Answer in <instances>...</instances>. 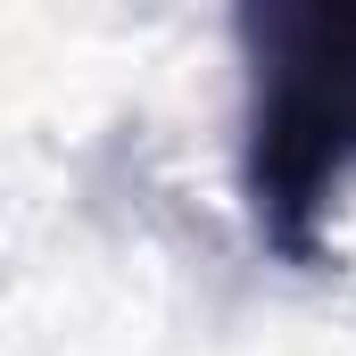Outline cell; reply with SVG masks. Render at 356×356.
<instances>
[{"mask_svg":"<svg viewBox=\"0 0 356 356\" xmlns=\"http://www.w3.org/2000/svg\"><path fill=\"white\" fill-rule=\"evenodd\" d=\"M241 42V199L282 266H332V207L356 182V0H249Z\"/></svg>","mask_w":356,"mask_h":356,"instance_id":"6da1fadb","label":"cell"}]
</instances>
